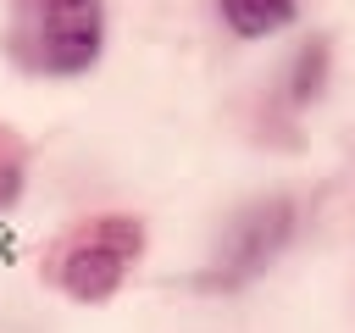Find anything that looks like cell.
I'll return each instance as SVG.
<instances>
[{
    "label": "cell",
    "mask_w": 355,
    "mask_h": 333,
    "mask_svg": "<svg viewBox=\"0 0 355 333\" xmlns=\"http://www.w3.org/2000/svg\"><path fill=\"white\" fill-rule=\"evenodd\" d=\"M17 44L33 72L78 78L100 61L105 44V6L100 0H28L17 22Z\"/></svg>",
    "instance_id": "7a4b0ae2"
},
{
    "label": "cell",
    "mask_w": 355,
    "mask_h": 333,
    "mask_svg": "<svg viewBox=\"0 0 355 333\" xmlns=\"http://www.w3.org/2000/svg\"><path fill=\"white\" fill-rule=\"evenodd\" d=\"M322 78H327V39H311L300 56H294V72H288V100L305 105L322 94Z\"/></svg>",
    "instance_id": "5b68a950"
},
{
    "label": "cell",
    "mask_w": 355,
    "mask_h": 333,
    "mask_svg": "<svg viewBox=\"0 0 355 333\" xmlns=\"http://www.w3.org/2000/svg\"><path fill=\"white\" fill-rule=\"evenodd\" d=\"M288 233H294V205H288L283 194L244 205V211L227 222L222 244H216L211 283H222V289H233V283H250L255 272H266V266L277 261V250L288 244Z\"/></svg>",
    "instance_id": "3957f363"
},
{
    "label": "cell",
    "mask_w": 355,
    "mask_h": 333,
    "mask_svg": "<svg viewBox=\"0 0 355 333\" xmlns=\"http://www.w3.org/2000/svg\"><path fill=\"white\" fill-rule=\"evenodd\" d=\"M222 17L239 39H266L294 22V0H222Z\"/></svg>",
    "instance_id": "277c9868"
},
{
    "label": "cell",
    "mask_w": 355,
    "mask_h": 333,
    "mask_svg": "<svg viewBox=\"0 0 355 333\" xmlns=\"http://www.w3.org/2000/svg\"><path fill=\"white\" fill-rule=\"evenodd\" d=\"M22 172H28V150H22L17 128L0 122V211L17 205V194H22Z\"/></svg>",
    "instance_id": "8992f818"
},
{
    "label": "cell",
    "mask_w": 355,
    "mask_h": 333,
    "mask_svg": "<svg viewBox=\"0 0 355 333\" xmlns=\"http://www.w3.org/2000/svg\"><path fill=\"white\" fill-rule=\"evenodd\" d=\"M144 250V222L139 216H94V222H78L55 255H50V278L78 300V305H100L122 289L128 266L139 261Z\"/></svg>",
    "instance_id": "6da1fadb"
}]
</instances>
